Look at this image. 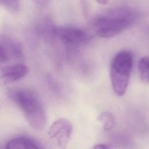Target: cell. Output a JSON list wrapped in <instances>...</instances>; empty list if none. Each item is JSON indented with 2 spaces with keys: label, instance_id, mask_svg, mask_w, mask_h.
Segmentation results:
<instances>
[{
  "label": "cell",
  "instance_id": "13",
  "mask_svg": "<svg viewBox=\"0 0 149 149\" xmlns=\"http://www.w3.org/2000/svg\"><path fill=\"white\" fill-rule=\"evenodd\" d=\"M35 5L38 6H42L45 5L49 0H31Z\"/></svg>",
  "mask_w": 149,
  "mask_h": 149
},
{
  "label": "cell",
  "instance_id": "10",
  "mask_svg": "<svg viewBox=\"0 0 149 149\" xmlns=\"http://www.w3.org/2000/svg\"><path fill=\"white\" fill-rule=\"evenodd\" d=\"M98 120L102 126L104 130L108 131L113 128L115 125V119L113 115L109 112H103L98 116Z\"/></svg>",
  "mask_w": 149,
  "mask_h": 149
},
{
  "label": "cell",
  "instance_id": "1",
  "mask_svg": "<svg viewBox=\"0 0 149 149\" xmlns=\"http://www.w3.org/2000/svg\"><path fill=\"white\" fill-rule=\"evenodd\" d=\"M9 95L22 111L31 128L38 131L44 128L47 122L45 111L35 93L29 89L22 88L12 90Z\"/></svg>",
  "mask_w": 149,
  "mask_h": 149
},
{
  "label": "cell",
  "instance_id": "15",
  "mask_svg": "<svg viewBox=\"0 0 149 149\" xmlns=\"http://www.w3.org/2000/svg\"><path fill=\"white\" fill-rule=\"evenodd\" d=\"M98 3L101 5H106L108 3V0H95Z\"/></svg>",
  "mask_w": 149,
  "mask_h": 149
},
{
  "label": "cell",
  "instance_id": "2",
  "mask_svg": "<svg viewBox=\"0 0 149 149\" xmlns=\"http://www.w3.org/2000/svg\"><path fill=\"white\" fill-rule=\"evenodd\" d=\"M136 18L137 14L134 12L123 9L107 15L98 16L93 19L91 25L98 36L109 38L129 27Z\"/></svg>",
  "mask_w": 149,
  "mask_h": 149
},
{
  "label": "cell",
  "instance_id": "16",
  "mask_svg": "<svg viewBox=\"0 0 149 149\" xmlns=\"http://www.w3.org/2000/svg\"><path fill=\"white\" fill-rule=\"evenodd\" d=\"M0 109H1V105H0Z\"/></svg>",
  "mask_w": 149,
  "mask_h": 149
},
{
  "label": "cell",
  "instance_id": "11",
  "mask_svg": "<svg viewBox=\"0 0 149 149\" xmlns=\"http://www.w3.org/2000/svg\"><path fill=\"white\" fill-rule=\"evenodd\" d=\"M0 5L11 12H16L19 8V0H0Z\"/></svg>",
  "mask_w": 149,
  "mask_h": 149
},
{
  "label": "cell",
  "instance_id": "8",
  "mask_svg": "<svg viewBox=\"0 0 149 149\" xmlns=\"http://www.w3.org/2000/svg\"><path fill=\"white\" fill-rule=\"evenodd\" d=\"M8 149H40L43 148L35 140L27 137H17L10 139L6 144Z\"/></svg>",
  "mask_w": 149,
  "mask_h": 149
},
{
  "label": "cell",
  "instance_id": "5",
  "mask_svg": "<svg viewBox=\"0 0 149 149\" xmlns=\"http://www.w3.org/2000/svg\"><path fill=\"white\" fill-rule=\"evenodd\" d=\"M72 125L65 118H59L51 125L48 135L50 139L54 140L62 148H65L68 145L72 132Z\"/></svg>",
  "mask_w": 149,
  "mask_h": 149
},
{
  "label": "cell",
  "instance_id": "4",
  "mask_svg": "<svg viewBox=\"0 0 149 149\" xmlns=\"http://www.w3.org/2000/svg\"><path fill=\"white\" fill-rule=\"evenodd\" d=\"M51 33L62 42L72 46L86 45L91 40V36L86 31L70 26L53 27Z\"/></svg>",
  "mask_w": 149,
  "mask_h": 149
},
{
  "label": "cell",
  "instance_id": "12",
  "mask_svg": "<svg viewBox=\"0 0 149 149\" xmlns=\"http://www.w3.org/2000/svg\"><path fill=\"white\" fill-rule=\"evenodd\" d=\"M9 60L8 55L2 45V44L0 42V64L5 63L6 62Z\"/></svg>",
  "mask_w": 149,
  "mask_h": 149
},
{
  "label": "cell",
  "instance_id": "7",
  "mask_svg": "<svg viewBox=\"0 0 149 149\" xmlns=\"http://www.w3.org/2000/svg\"><path fill=\"white\" fill-rule=\"evenodd\" d=\"M0 42L3 46L9 60L23 58V47L20 42L8 37H0Z\"/></svg>",
  "mask_w": 149,
  "mask_h": 149
},
{
  "label": "cell",
  "instance_id": "9",
  "mask_svg": "<svg viewBox=\"0 0 149 149\" xmlns=\"http://www.w3.org/2000/svg\"><path fill=\"white\" fill-rule=\"evenodd\" d=\"M138 70L141 81L149 83V56L141 58L138 63Z\"/></svg>",
  "mask_w": 149,
  "mask_h": 149
},
{
  "label": "cell",
  "instance_id": "6",
  "mask_svg": "<svg viewBox=\"0 0 149 149\" xmlns=\"http://www.w3.org/2000/svg\"><path fill=\"white\" fill-rule=\"evenodd\" d=\"M29 72L28 67L16 63L0 67V85H7L24 77Z\"/></svg>",
  "mask_w": 149,
  "mask_h": 149
},
{
  "label": "cell",
  "instance_id": "3",
  "mask_svg": "<svg viewBox=\"0 0 149 149\" xmlns=\"http://www.w3.org/2000/svg\"><path fill=\"white\" fill-rule=\"evenodd\" d=\"M133 67V56L127 51L118 52L110 67V79L113 91L118 96L123 95L129 84Z\"/></svg>",
  "mask_w": 149,
  "mask_h": 149
},
{
  "label": "cell",
  "instance_id": "14",
  "mask_svg": "<svg viewBox=\"0 0 149 149\" xmlns=\"http://www.w3.org/2000/svg\"><path fill=\"white\" fill-rule=\"evenodd\" d=\"M93 148L97 149H107L110 148V147L105 144H97L96 145H94Z\"/></svg>",
  "mask_w": 149,
  "mask_h": 149
}]
</instances>
